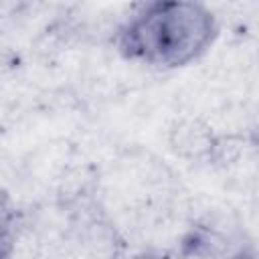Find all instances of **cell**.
Returning a JSON list of instances; mask_svg holds the SVG:
<instances>
[{
    "mask_svg": "<svg viewBox=\"0 0 259 259\" xmlns=\"http://www.w3.org/2000/svg\"><path fill=\"white\" fill-rule=\"evenodd\" d=\"M217 136L200 121H182L172 130V146L178 154L188 158H210Z\"/></svg>",
    "mask_w": 259,
    "mask_h": 259,
    "instance_id": "7a4b0ae2",
    "label": "cell"
},
{
    "mask_svg": "<svg viewBox=\"0 0 259 259\" xmlns=\"http://www.w3.org/2000/svg\"><path fill=\"white\" fill-rule=\"evenodd\" d=\"M212 12L198 2L144 4L119 28L117 51L138 63L174 69L196 61L214 40Z\"/></svg>",
    "mask_w": 259,
    "mask_h": 259,
    "instance_id": "6da1fadb",
    "label": "cell"
},
{
    "mask_svg": "<svg viewBox=\"0 0 259 259\" xmlns=\"http://www.w3.org/2000/svg\"><path fill=\"white\" fill-rule=\"evenodd\" d=\"M132 259H166V257H160V255H138V257H132Z\"/></svg>",
    "mask_w": 259,
    "mask_h": 259,
    "instance_id": "277c9868",
    "label": "cell"
},
{
    "mask_svg": "<svg viewBox=\"0 0 259 259\" xmlns=\"http://www.w3.org/2000/svg\"><path fill=\"white\" fill-rule=\"evenodd\" d=\"M231 259H259V255H257L253 249H249V247H241V249H237V251L233 253Z\"/></svg>",
    "mask_w": 259,
    "mask_h": 259,
    "instance_id": "3957f363",
    "label": "cell"
}]
</instances>
